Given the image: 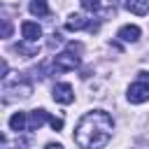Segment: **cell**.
<instances>
[{"label":"cell","instance_id":"1","mask_svg":"<svg viewBox=\"0 0 149 149\" xmlns=\"http://www.w3.org/2000/svg\"><path fill=\"white\" fill-rule=\"evenodd\" d=\"M112 128H114V121L105 109L86 112L74 128V142L81 149H100L109 142Z\"/></svg>","mask_w":149,"mask_h":149},{"label":"cell","instance_id":"2","mask_svg":"<svg viewBox=\"0 0 149 149\" xmlns=\"http://www.w3.org/2000/svg\"><path fill=\"white\" fill-rule=\"evenodd\" d=\"M74 68H79V56H77L74 51L65 49V51L56 54V58H54V70L68 72V70H74Z\"/></svg>","mask_w":149,"mask_h":149},{"label":"cell","instance_id":"3","mask_svg":"<svg viewBox=\"0 0 149 149\" xmlns=\"http://www.w3.org/2000/svg\"><path fill=\"white\" fill-rule=\"evenodd\" d=\"M51 98L56 100V102H61V105H70L72 100H74V91H72V86L70 84H56L54 86V91H51Z\"/></svg>","mask_w":149,"mask_h":149},{"label":"cell","instance_id":"4","mask_svg":"<svg viewBox=\"0 0 149 149\" xmlns=\"http://www.w3.org/2000/svg\"><path fill=\"white\" fill-rule=\"evenodd\" d=\"M65 28H68V30H81V28H86V30L95 33V30H98V23H93V21H88V19L79 16V14H72V16H68Z\"/></svg>","mask_w":149,"mask_h":149},{"label":"cell","instance_id":"5","mask_svg":"<svg viewBox=\"0 0 149 149\" xmlns=\"http://www.w3.org/2000/svg\"><path fill=\"white\" fill-rule=\"evenodd\" d=\"M128 100H130L133 105H140V102L149 100V86H147V84H142V81L130 84V88H128Z\"/></svg>","mask_w":149,"mask_h":149},{"label":"cell","instance_id":"6","mask_svg":"<svg viewBox=\"0 0 149 149\" xmlns=\"http://www.w3.org/2000/svg\"><path fill=\"white\" fill-rule=\"evenodd\" d=\"M21 35L26 42H37L42 37V28L35 23V21H23L21 23Z\"/></svg>","mask_w":149,"mask_h":149},{"label":"cell","instance_id":"7","mask_svg":"<svg viewBox=\"0 0 149 149\" xmlns=\"http://www.w3.org/2000/svg\"><path fill=\"white\" fill-rule=\"evenodd\" d=\"M49 119H51V114L47 109H33L30 116H28V130H40L42 123L49 121Z\"/></svg>","mask_w":149,"mask_h":149},{"label":"cell","instance_id":"8","mask_svg":"<svg viewBox=\"0 0 149 149\" xmlns=\"http://www.w3.org/2000/svg\"><path fill=\"white\" fill-rule=\"evenodd\" d=\"M123 7L137 16H144L149 14V0H123Z\"/></svg>","mask_w":149,"mask_h":149},{"label":"cell","instance_id":"9","mask_svg":"<svg viewBox=\"0 0 149 149\" xmlns=\"http://www.w3.org/2000/svg\"><path fill=\"white\" fill-rule=\"evenodd\" d=\"M9 128H12L14 133L28 130V116H26V112H14V114L9 116Z\"/></svg>","mask_w":149,"mask_h":149},{"label":"cell","instance_id":"10","mask_svg":"<svg viewBox=\"0 0 149 149\" xmlns=\"http://www.w3.org/2000/svg\"><path fill=\"white\" fill-rule=\"evenodd\" d=\"M119 40H123V42H137L140 40V28L137 26H123L121 30H119Z\"/></svg>","mask_w":149,"mask_h":149},{"label":"cell","instance_id":"11","mask_svg":"<svg viewBox=\"0 0 149 149\" xmlns=\"http://www.w3.org/2000/svg\"><path fill=\"white\" fill-rule=\"evenodd\" d=\"M28 9H30L33 16H49V5H47V0H30Z\"/></svg>","mask_w":149,"mask_h":149},{"label":"cell","instance_id":"12","mask_svg":"<svg viewBox=\"0 0 149 149\" xmlns=\"http://www.w3.org/2000/svg\"><path fill=\"white\" fill-rule=\"evenodd\" d=\"M14 49H16L19 54L28 56V58H30V56H37V51H40V49H37V44H23V42H19Z\"/></svg>","mask_w":149,"mask_h":149},{"label":"cell","instance_id":"13","mask_svg":"<svg viewBox=\"0 0 149 149\" xmlns=\"http://www.w3.org/2000/svg\"><path fill=\"white\" fill-rule=\"evenodd\" d=\"M79 2H81V7H84L86 12H91V14H93V12H98V9L102 7V2H100V0H79Z\"/></svg>","mask_w":149,"mask_h":149},{"label":"cell","instance_id":"14","mask_svg":"<svg viewBox=\"0 0 149 149\" xmlns=\"http://www.w3.org/2000/svg\"><path fill=\"white\" fill-rule=\"evenodd\" d=\"M12 35V23L9 19H2V37H9Z\"/></svg>","mask_w":149,"mask_h":149},{"label":"cell","instance_id":"15","mask_svg":"<svg viewBox=\"0 0 149 149\" xmlns=\"http://www.w3.org/2000/svg\"><path fill=\"white\" fill-rule=\"evenodd\" d=\"M49 123H51V128H54V130H63V119L51 116V119H49Z\"/></svg>","mask_w":149,"mask_h":149},{"label":"cell","instance_id":"16","mask_svg":"<svg viewBox=\"0 0 149 149\" xmlns=\"http://www.w3.org/2000/svg\"><path fill=\"white\" fill-rule=\"evenodd\" d=\"M137 81H142V84L149 86V72H147V70H140V72H137Z\"/></svg>","mask_w":149,"mask_h":149},{"label":"cell","instance_id":"17","mask_svg":"<svg viewBox=\"0 0 149 149\" xmlns=\"http://www.w3.org/2000/svg\"><path fill=\"white\" fill-rule=\"evenodd\" d=\"M44 149H63V147H61V144H47Z\"/></svg>","mask_w":149,"mask_h":149},{"label":"cell","instance_id":"18","mask_svg":"<svg viewBox=\"0 0 149 149\" xmlns=\"http://www.w3.org/2000/svg\"><path fill=\"white\" fill-rule=\"evenodd\" d=\"M12 149H19V147H12Z\"/></svg>","mask_w":149,"mask_h":149}]
</instances>
